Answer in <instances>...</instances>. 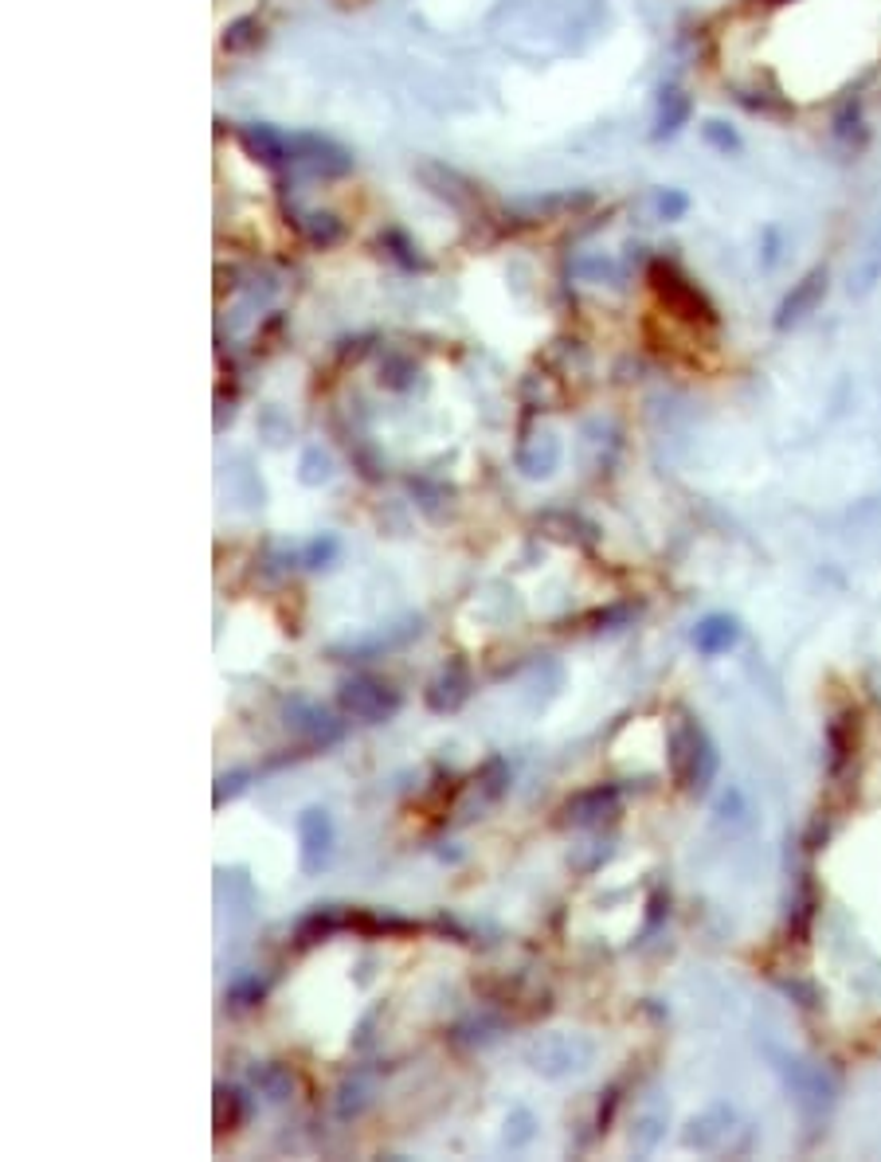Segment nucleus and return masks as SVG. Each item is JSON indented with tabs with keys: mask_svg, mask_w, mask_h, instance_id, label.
<instances>
[{
	"mask_svg": "<svg viewBox=\"0 0 881 1162\" xmlns=\"http://www.w3.org/2000/svg\"><path fill=\"white\" fill-rule=\"evenodd\" d=\"M592 1053H596L592 1041L572 1037V1033H553V1037H541L529 1045L533 1069L545 1076H564V1073H576V1069H587Z\"/></svg>",
	"mask_w": 881,
	"mask_h": 1162,
	"instance_id": "nucleus-1",
	"label": "nucleus"
},
{
	"mask_svg": "<svg viewBox=\"0 0 881 1162\" xmlns=\"http://www.w3.org/2000/svg\"><path fill=\"white\" fill-rule=\"evenodd\" d=\"M400 693L392 689L388 682H376V677H353L341 685V708L353 713L357 721H388V716L400 713Z\"/></svg>",
	"mask_w": 881,
	"mask_h": 1162,
	"instance_id": "nucleus-2",
	"label": "nucleus"
},
{
	"mask_svg": "<svg viewBox=\"0 0 881 1162\" xmlns=\"http://www.w3.org/2000/svg\"><path fill=\"white\" fill-rule=\"evenodd\" d=\"M298 842H303V870L321 873L334 857V822L326 811L310 806L298 814Z\"/></svg>",
	"mask_w": 881,
	"mask_h": 1162,
	"instance_id": "nucleus-3",
	"label": "nucleus"
},
{
	"mask_svg": "<svg viewBox=\"0 0 881 1162\" xmlns=\"http://www.w3.org/2000/svg\"><path fill=\"white\" fill-rule=\"evenodd\" d=\"M620 814V791L612 787V783H600V787L592 791H580L576 798H568L564 803V822H572V826H600V822L615 818Z\"/></svg>",
	"mask_w": 881,
	"mask_h": 1162,
	"instance_id": "nucleus-4",
	"label": "nucleus"
},
{
	"mask_svg": "<svg viewBox=\"0 0 881 1162\" xmlns=\"http://www.w3.org/2000/svg\"><path fill=\"white\" fill-rule=\"evenodd\" d=\"M466 697H471V669H466L463 662L447 666L427 685V708H432V713H455V708L466 705Z\"/></svg>",
	"mask_w": 881,
	"mask_h": 1162,
	"instance_id": "nucleus-5",
	"label": "nucleus"
},
{
	"mask_svg": "<svg viewBox=\"0 0 881 1162\" xmlns=\"http://www.w3.org/2000/svg\"><path fill=\"white\" fill-rule=\"evenodd\" d=\"M541 528H545L548 537L564 540V545H596V525H587L584 517H576V513L568 509H556V513H545L541 517Z\"/></svg>",
	"mask_w": 881,
	"mask_h": 1162,
	"instance_id": "nucleus-6",
	"label": "nucleus"
},
{
	"mask_svg": "<svg viewBox=\"0 0 881 1162\" xmlns=\"http://www.w3.org/2000/svg\"><path fill=\"white\" fill-rule=\"evenodd\" d=\"M823 290H826V275H823V270H811V275L803 278V282L795 286L792 294H788V301L780 306V326H792V321H800V317L808 314L811 306H815Z\"/></svg>",
	"mask_w": 881,
	"mask_h": 1162,
	"instance_id": "nucleus-7",
	"label": "nucleus"
},
{
	"mask_svg": "<svg viewBox=\"0 0 881 1162\" xmlns=\"http://www.w3.org/2000/svg\"><path fill=\"white\" fill-rule=\"evenodd\" d=\"M736 634H741V630H736L733 618L710 615V618H705V623L694 630V643H697V650H702V654H721V650H729V646L736 643Z\"/></svg>",
	"mask_w": 881,
	"mask_h": 1162,
	"instance_id": "nucleus-8",
	"label": "nucleus"
},
{
	"mask_svg": "<svg viewBox=\"0 0 881 1162\" xmlns=\"http://www.w3.org/2000/svg\"><path fill=\"white\" fill-rule=\"evenodd\" d=\"M251 1084H255V1089H259L267 1100H286V1096L294 1092V1076H290V1069H283V1065H259V1069H251Z\"/></svg>",
	"mask_w": 881,
	"mask_h": 1162,
	"instance_id": "nucleus-9",
	"label": "nucleus"
},
{
	"mask_svg": "<svg viewBox=\"0 0 881 1162\" xmlns=\"http://www.w3.org/2000/svg\"><path fill=\"white\" fill-rule=\"evenodd\" d=\"M329 474H334V466H329V458L321 455L318 447H310L303 455V474L298 478L306 481V486H321V481H329Z\"/></svg>",
	"mask_w": 881,
	"mask_h": 1162,
	"instance_id": "nucleus-10",
	"label": "nucleus"
},
{
	"mask_svg": "<svg viewBox=\"0 0 881 1162\" xmlns=\"http://www.w3.org/2000/svg\"><path fill=\"white\" fill-rule=\"evenodd\" d=\"M337 553V540L326 537V540H314L310 553H306V568H321V560H329V556Z\"/></svg>",
	"mask_w": 881,
	"mask_h": 1162,
	"instance_id": "nucleus-11",
	"label": "nucleus"
}]
</instances>
